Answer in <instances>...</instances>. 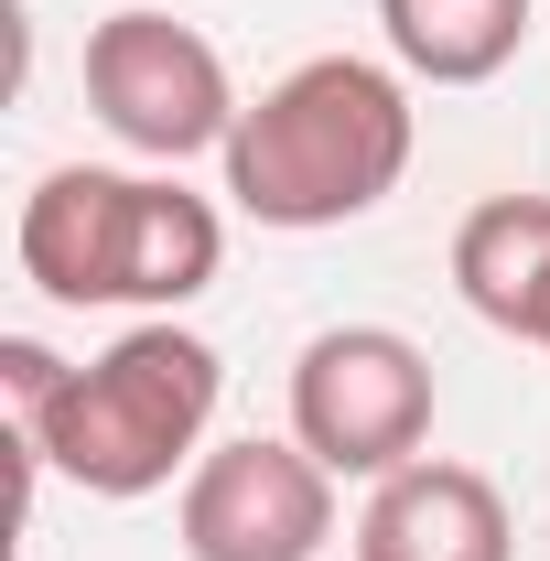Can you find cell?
<instances>
[{
    "label": "cell",
    "mask_w": 550,
    "mask_h": 561,
    "mask_svg": "<svg viewBox=\"0 0 550 561\" xmlns=\"http://www.w3.org/2000/svg\"><path fill=\"white\" fill-rule=\"evenodd\" d=\"M0 400H11V465H22V507L44 476L108 496H162L173 476L206 465V421L227 400V356L173 324L140 313L119 346H98L87 367L55 356L44 335H0Z\"/></svg>",
    "instance_id": "1"
},
{
    "label": "cell",
    "mask_w": 550,
    "mask_h": 561,
    "mask_svg": "<svg viewBox=\"0 0 550 561\" xmlns=\"http://www.w3.org/2000/svg\"><path fill=\"white\" fill-rule=\"evenodd\" d=\"M421 151V108L411 76L378 55H302L291 76H271L238 130H227V206L249 227L313 238V227H356L400 195Z\"/></svg>",
    "instance_id": "2"
},
{
    "label": "cell",
    "mask_w": 550,
    "mask_h": 561,
    "mask_svg": "<svg viewBox=\"0 0 550 561\" xmlns=\"http://www.w3.org/2000/svg\"><path fill=\"white\" fill-rule=\"evenodd\" d=\"M11 260L44 302H119V313H184L227 260V216L184 195L173 173H108V162H55L22 216Z\"/></svg>",
    "instance_id": "3"
},
{
    "label": "cell",
    "mask_w": 550,
    "mask_h": 561,
    "mask_svg": "<svg viewBox=\"0 0 550 561\" xmlns=\"http://www.w3.org/2000/svg\"><path fill=\"white\" fill-rule=\"evenodd\" d=\"M291 443L324 476H400L432 443V356L400 324H324L291 356Z\"/></svg>",
    "instance_id": "4"
},
{
    "label": "cell",
    "mask_w": 550,
    "mask_h": 561,
    "mask_svg": "<svg viewBox=\"0 0 550 561\" xmlns=\"http://www.w3.org/2000/svg\"><path fill=\"white\" fill-rule=\"evenodd\" d=\"M87 108L140 162H195V151H227L249 98H238L227 55L195 22H173V11H108L87 33Z\"/></svg>",
    "instance_id": "5"
},
{
    "label": "cell",
    "mask_w": 550,
    "mask_h": 561,
    "mask_svg": "<svg viewBox=\"0 0 550 561\" xmlns=\"http://www.w3.org/2000/svg\"><path fill=\"white\" fill-rule=\"evenodd\" d=\"M184 561H324L335 540V476L291 443V432H249V443H206V465L173 496Z\"/></svg>",
    "instance_id": "6"
},
{
    "label": "cell",
    "mask_w": 550,
    "mask_h": 561,
    "mask_svg": "<svg viewBox=\"0 0 550 561\" xmlns=\"http://www.w3.org/2000/svg\"><path fill=\"white\" fill-rule=\"evenodd\" d=\"M507 551H518L507 496L475 465H432V454L378 476L367 518H356V561H507Z\"/></svg>",
    "instance_id": "7"
},
{
    "label": "cell",
    "mask_w": 550,
    "mask_h": 561,
    "mask_svg": "<svg viewBox=\"0 0 550 561\" xmlns=\"http://www.w3.org/2000/svg\"><path fill=\"white\" fill-rule=\"evenodd\" d=\"M454 291L475 324L550 356V195H485L454 227Z\"/></svg>",
    "instance_id": "8"
},
{
    "label": "cell",
    "mask_w": 550,
    "mask_h": 561,
    "mask_svg": "<svg viewBox=\"0 0 550 561\" xmlns=\"http://www.w3.org/2000/svg\"><path fill=\"white\" fill-rule=\"evenodd\" d=\"M529 11L540 0H378V33L411 87H485L529 55Z\"/></svg>",
    "instance_id": "9"
}]
</instances>
